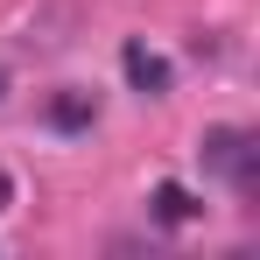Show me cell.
Masks as SVG:
<instances>
[{
	"mask_svg": "<svg viewBox=\"0 0 260 260\" xmlns=\"http://www.w3.org/2000/svg\"><path fill=\"white\" fill-rule=\"evenodd\" d=\"M120 71H127V85L141 91V99H162V91H169V63H162L148 43H127V49H120Z\"/></svg>",
	"mask_w": 260,
	"mask_h": 260,
	"instance_id": "obj_2",
	"label": "cell"
},
{
	"mask_svg": "<svg viewBox=\"0 0 260 260\" xmlns=\"http://www.w3.org/2000/svg\"><path fill=\"white\" fill-rule=\"evenodd\" d=\"M155 218H162V225H190V218H197V197H190L183 183H155Z\"/></svg>",
	"mask_w": 260,
	"mask_h": 260,
	"instance_id": "obj_4",
	"label": "cell"
},
{
	"mask_svg": "<svg viewBox=\"0 0 260 260\" xmlns=\"http://www.w3.org/2000/svg\"><path fill=\"white\" fill-rule=\"evenodd\" d=\"M7 197H14V190H7V176H0V211H7Z\"/></svg>",
	"mask_w": 260,
	"mask_h": 260,
	"instance_id": "obj_5",
	"label": "cell"
},
{
	"mask_svg": "<svg viewBox=\"0 0 260 260\" xmlns=\"http://www.w3.org/2000/svg\"><path fill=\"white\" fill-rule=\"evenodd\" d=\"M197 155H204V169H211V176H225L239 197H253V176H260V141H253L246 127H204Z\"/></svg>",
	"mask_w": 260,
	"mask_h": 260,
	"instance_id": "obj_1",
	"label": "cell"
},
{
	"mask_svg": "<svg viewBox=\"0 0 260 260\" xmlns=\"http://www.w3.org/2000/svg\"><path fill=\"white\" fill-rule=\"evenodd\" d=\"M91 91H63V99H49V127L56 134H78V127H91Z\"/></svg>",
	"mask_w": 260,
	"mask_h": 260,
	"instance_id": "obj_3",
	"label": "cell"
}]
</instances>
